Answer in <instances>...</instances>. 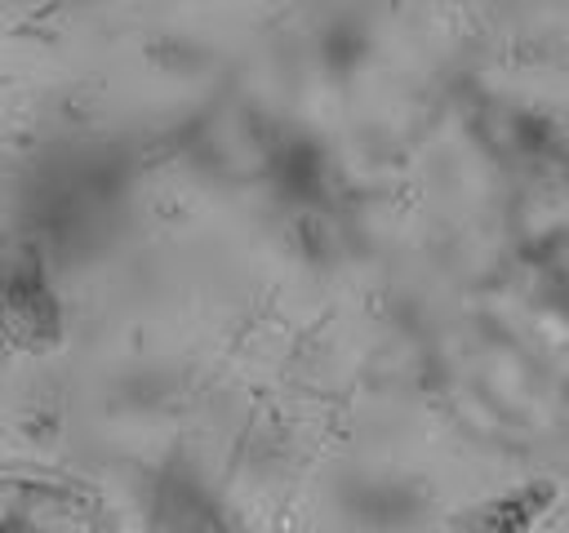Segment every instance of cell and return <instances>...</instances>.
<instances>
[{"label":"cell","mask_w":569,"mask_h":533,"mask_svg":"<svg viewBox=\"0 0 569 533\" xmlns=\"http://www.w3.org/2000/svg\"><path fill=\"white\" fill-rule=\"evenodd\" d=\"M4 346H9V333H4V320H0V364H4Z\"/></svg>","instance_id":"obj_1"}]
</instances>
